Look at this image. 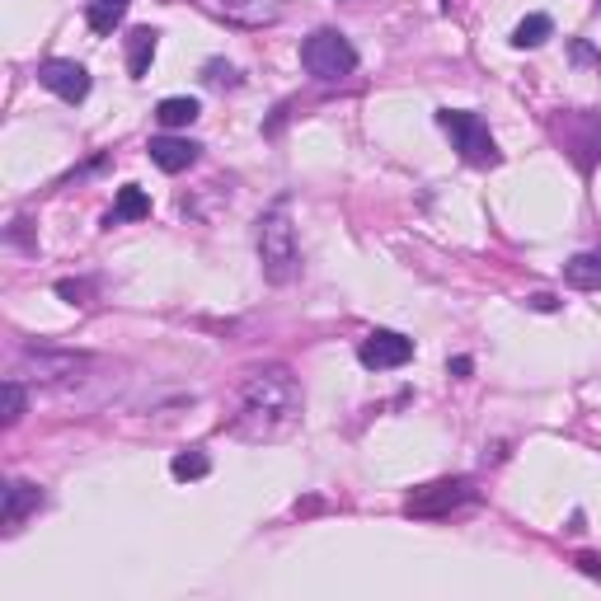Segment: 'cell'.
I'll use <instances>...</instances> for the list:
<instances>
[{
  "mask_svg": "<svg viewBox=\"0 0 601 601\" xmlns=\"http://www.w3.org/2000/svg\"><path fill=\"white\" fill-rule=\"evenodd\" d=\"M198 151H202V146H193L188 137H155V141H151V160H155V165H160L165 174L188 170V165L198 160Z\"/></svg>",
  "mask_w": 601,
  "mask_h": 601,
  "instance_id": "11",
  "label": "cell"
},
{
  "mask_svg": "<svg viewBox=\"0 0 601 601\" xmlns=\"http://www.w3.org/2000/svg\"><path fill=\"white\" fill-rule=\"evenodd\" d=\"M132 0H90V29L94 33H113L127 19Z\"/></svg>",
  "mask_w": 601,
  "mask_h": 601,
  "instance_id": "16",
  "label": "cell"
},
{
  "mask_svg": "<svg viewBox=\"0 0 601 601\" xmlns=\"http://www.w3.org/2000/svg\"><path fill=\"white\" fill-rule=\"evenodd\" d=\"M90 292H94V287L85 278H80V282H71V278L57 282V296H62V301H71V306H85V296H90Z\"/></svg>",
  "mask_w": 601,
  "mask_h": 601,
  "instance_id": "20",
  "label": "cell"
},
{
  "mask_svg": "<svg viewBox=\"0 0 601 601\" xmlns=\"http://www.w3.org/2000/svg\"><path fill=\"white\" fill-rule=\"evenodd\" d=\"M564 278H569V287H578V292H601V254H573V259L564 263Z\"/></svg>",
  "mask_w": 601,
  "mask_h": 601,
  "instance_id": "13",
  "label": "cell"
},
{
  "mask_svg": "<svg viewBox=\"0 0 601 601\" xmlns=\"http://www.w3.org/2000/svg\"><path fill=\"white\" fill-rule=\"evenodd\" d=\"M447 371H451V376H456V381H465V376L475 371V362H470V357H451V362H447Z\"/></svg>",
  "mask_w": 601,
  "mask_h": 601,
  "instance_id": "22",
  "label": "cell"
},
{
  "mask_svg": "<svg viewBox=\"0 0 601 601\" xmlns=\"http://www.w3.org/2000/svg\"><path fill=\"white\" fill-rule=\"evenodd\" d=\"M550 33H555V19H550V15H526L522 24L512 29V47H522V52H526V47H540Z\"/></svg>",
  "mask_w": 601,
  "mask_h": 601,
  "instance_id": "17",
  "label": "cell"
},
{
  "mask_svg": "<svg viewBox=\"0 0 601 601\" xmlns=\"http://www.w3.org/2000/svg\"><path fill=\"white\" fill-rule=\"evenodd\" d=\"M207 85H235V71L221 62H207Z\"/></svg>",
  "mask_w": 601,
  "mask_h": 601,
  "instance_id": "21",
  "label": "cell"
},
{
  "mask_svg": "<svg viewBox=\"0 0 601 601\" xmlns=\"http://www.w3.org/2000/svg\"><path fill=\"white\" fill-rule=\"evenodd\" d=\"M301 66H306L315 80L334 85V80H343V76H353L357 71V52L339 29H320L301 43Z\"/></svg>",
  "mask_w": 601,
  "mask_h": 601,
  "instance_id": "3",
  "label": "cell"
},
{
  "mask_svg": "<svg viewBox=\"0 0 601 601\" xmlns=\"http://www.w3.org/2000/svg\"><path fill=\"white\" fill-rule=\"evenodd\" d=\"M475 498V479H432V484H423V489H414L409 494V503H404V512L409 517H442V512H456L465 508Z\"/></svg>",
  "mask_w": 601,
  "mask_h": 601,
  "instance_id": "5",
  "label": "cell"
},
{
  "mask_svg": "<svg viewBox=\"0 0 601 601\" xmlns=\"http://www.w3.org/2000/svg\"><path fill=\"white\" fill-rule=\"evenodd\" d=\"M155 43H160V33H155V29H132V33H127V71H132L137 80L151 71Z\"/></svg>",
  "mask_w": 601,
  "mask_h": 601,
  "instance_id": "12",
  "label": "cell"
},
{
  "mask_svg": "<svg viewBox=\"0 0 601 601\" xmlns=\"http://www.w3.org/2000/svg\"><path fill=\"white\" fill-rule=\"evenodd\" d=\"M531 306H536V310H555L559 301H555V296H550V292H536V296H531Z\"/></svg>",
  "mask_w": 601,
  "mask_h": 601,
  "instance_id": "23",
  "label": "cell"
},
{
  "mask_svg": "<svg viewBox=\"0 0 601 601\" xmlns=\"http://www.w3.org/2000/svg\"><path fill=\"white\" fill-rule=\"evenodd\" d=\"M259 263H263V278L273 282V287H287L296 278V226H292V207L287 198L273 202L268 212L259 216Z\"/></svg>",
  "mask_w": 601,
  "mask_h": 601,
  "instance_id": "2",
  "label": "cell"
},
{
  "mask_svg": "<svg viewBox=\"0 0 601 601\" xmlns=\"http://www.w3.org/2000/svg\"><path fill=\"white\" fill-rule=\"evenodd\" d=\"M216 15L240 29H268L282 19V0H216Z\"/></svg>",
  "mask_w": 601,
  "mask_h": 601,
  "instance_id": "9",
  "label": "cell"
},
{
  "mask_svg": "<svg viewBox=\"0 0 601 601\" xmlns=\"http://www.w3.org/2000/svg\"><path fill=\"white\" fill-rule=\"evenodd\" d=\"M38 80H43V90H52L66 104H80L90 94V71L80 62H66V57H52V62L38 66Z\"/></svg>",
  "mask_w": 601,
  "mask_h": 601,
  "instance_id": "8",
  "label": "cell"
},
{
  "mask_svg": "<svg viewBox=\"0 0 601 601\" xmlns=\"http://www.w3.org/2000/svg\"><path fill=\"white\" fill-rule=\"evenodd\" d=\"M170 475L174 479H202V475H212V456L207 451H179L170 461Z\"/></svg>",
  "mask_w": 601,
  "mask_h": 601,
  "instance_id": "18",
  "label": "cell"
},
{
  "mask_svg": "<svg viewBox=\"0 0 601 601\" xmlns=\"http://www.w3.org/2000/svg\"><path fill=\"white\" fill-rule=\"evenodd\" d=\"M296 414H301V390H296L292 371L287 367L249 371L245 386H240L235 432H245V437H278Z\"/></svg>",
  "mask_w": 601,
  "mask_h": 601,
  "instance_id": "1",
  "label": "cell"
},
{
  "mask_svg": "<svg viewBox=\"0 0 601 601\" xmlns=\"http://www.w3.org/2000/svg\"><path fill=\"white\" fill-rule=\"evenodd\" d=\"M38 508H43V489H38V484H29V479L5 484V512H0L5 531H19V526H24V517H29V512H38Z\"/></svg>",
  "mask_w": 601,
  "mask_h": 601,
  "instance_id": "10",
  "label": "cell"
},
{
  "mask_svg": "<svg viewBox=\"0 0 601 601\" xmlns=\"http://www.w3.org/2000/svg\"><path fill=\"white\" fill-rule=\"evenodd\" d=\"M409 357H414V339H404L395 329H371L367 339H362V348H357V362L367 371H395Z\"/></svg>",
  "mask_w": 601,
  "mask_h": 601,
  "instance_id": "6",
  "label": "cell"
},
{
  "mask_svg": "<svg viewBox=\"0 0 601 601\" xmlns=\"http://www.w3.org/2000/svg\"><path fill=\"white\" fill-rule=\"evenodd\" d=\"M437 123H442V132L456 141V151H461L470 165H479V170L498 165V141H494V132H489V123H484L479 113H465V108H442V113H437Z\"/></svg>",
  "mask_w": 601,
  "mask_h": 601,
  "instance_id": "4",
  "label": "cell"
},
{
  "mask_svg": "<svg viewBox=\"0 0 601 601\" xmlns=\"http://www.w3.org/2000/svg\"><path fill=\"white\" fill-rule=\"evenodd\" d=\"M442 5H447V10H451V0H442Z\"/></svg>",
  "mask_w": 601,
  "mask_h": 601,
  "instance_id": "24",
  "label": "cell"
},
{
  "mask_svg": "<svg viewBox=\"0 0 601 601\" xmlns=\"http://www.w3.org/2000/svg\"><path fill=\"white\" fill-rule=\"evenodd\" d=\"M198 99H184V94H174V99H160V108H155V118H160V127H193L198 123Z\"/></svg>",
  "mask_w": 601,
  "mask_h": 601,
  "instance_id": "15",
  "label": "cell"
},
{
  "mask_svg": "<svg viewBox=\"0 0 601 601\" xmlns=\"http://www.w3.org/2000/svg\"><path fill=\"white\" fill-rule=\"evenodd\" d=\"M146 216H151V198H146L137 184L118 188V202H113V216H108V226H113V221H146Z\"/></svg>",
  "mask_w": 601,
  "mask_h": 601,
  "instance_id": "14",
  "label": "cell"
},
{
  "mask_svg": "<svg viewBox=\"0 0 601 601\" xmlns=\"http://www.w3.org/2000/svg\"><path fill=\"white\" fill-rule=\"evenodd\" d=\"M94 357L85 353H47V348H29L24 353V371H33V381L57 386V381H80V371H90Z\"/></svg>",
  "mask_w": 601,
  "mask_h": 601,
  "instance_id": "7",
  "label": "cell"
},
{
  "mask_svg": "<svg viewBox=\"0 0 601 601\" xmlns=\"http://www.w3.org/2000/svg\"><path fill=\"white\" fill-rule=\"evenodd\" d=\"M24 409H29V395L19 386V376H10L5 381V428H15L19 418H24Z\"/></svg>",
  "mask_w": 601,
  "mask_h": 601,
  "instance_id": "19",
  "label": "cell"
}]
</instances>
